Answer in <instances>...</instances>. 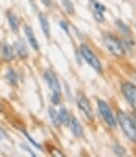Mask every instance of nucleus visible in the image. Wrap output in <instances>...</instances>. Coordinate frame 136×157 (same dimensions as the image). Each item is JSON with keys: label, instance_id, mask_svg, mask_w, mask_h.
Here are the masks:
<instances>
[{"label": "nucleus", "instance_id": "obj_21", "mask_svg": "<svg viewBox=\"0 0 136 157\" xmlns=\"http://www.w3.org/2000/svg\"><path fill=\"white\" fill-rule=\"evenodd\" d=\"M60 94H52V97H51V102H52V104H54V105H57V104H60V102H61V99H60Z\"/></svg>", "mask_w": 136, "mask_h": 157}, {"label": "nucleus", "instance_id": "obj_25", "mask_svg": "<svg viewBox=\"0 0 136 157\" xmlns=\"http://www.w3.org/2000/svg\"><path fill=\"white\" fill-rule=\"evenodd\" d=\"M41 2H43L44 4H45L46 6H52V1L51 0H41Z\"/></svg>", "mask_w": 136, "mask_h": 157}, {"label": "nucleus", "instance_id": "obj_27", "mask_svg": "<svg viewBox=\"0 0 136 157\" xmlns=\"http://www.w3.org/2000/svg\"><path fill=\"white\" fill-rule=\"evenodd\" d=\"M131 118H132V120H133V123H134V125H135V128H136V116H135V115H133V116L131 117Z\"/></svg>", "mask_w": 136, "mask_h": 157}, {"label": "nucleus", "instance_id": "obj_24", "mask_svg": "<svg viewBox=\"0 0 136 157\" xmlns=\"http://www.w3.org/2000/svg\"><path fill=\"white\" fill-rule=\"evenodd\" d=\"M60 26L62 27V29L64 30V31L66 32V33H69V30H68V26H67V24H66L65 21H61L60 22Z\"/></svg>", "mask_w": 136, "mask_h": 157}, {"label": "nucleus", "instance_id": "obj_26", "mask_svg": "<svg viewBox=\"0 0 136 157\" xmlns=\"http://www.w3.org/2000/svg\"><path fill=\"white\" fill-rule=\"evenodd\" d=\"M21 147H24V149H26V150H27V151H28V152H30V153H31V154H32V155H33V156H36V155H35V154H34V153H33V152H32V151H31V150H30V149H29V147H27V145H24V144H22V145H21Z\"/></svg>", "mask_w": 136, "mask_h": 157}, {"label": "nucleus", "instance_id": "obj_13", "mask_svg": "<svg viewBox=\"0 0 136 157\" xmlns=\"http://www.w3.org/2000/svg\"><path fill=\"white\" fill-rule=\"evenodd\" d=\"M8 20H9V24H10V27H11V29H12V31L14 33H17L18 29H19V21H18L17 16L13 13H9Z\"/></svg>", "mask_w": 136, "mask_h": 157}, {"label": "nucleus", "instance_id": "obj_15", "mask_svg": "<svg viewBox=\"0 0 136 157\" xmlns=\"http://www.w3.org/2000/svg\"><path fill=\"white\" fill-rule=\"evenodd\" d=\"M59 117L60 120H61V124L68 125L69 120H70V115H69L68 110L65 107H61V109L59 110Z\"/></svg>", "mask_w": 136, "mask_h": 157}, {"label": "nucleus", "instance_id": "obj_1", "mask_svg": "<svg viewBox=\"0 0 136 157\" xmlns=\"http://www.w3.org/2000/svg\"><path fill=\"white\" fill-rule=\"evenodd\" d=\"M118 122L122 128L123 133L126 135V137L131 141H136V128L133 123L132 118L124 113L120 112L118 114Z\"/></svg>", "mask_w": 136, "mask_h": 157}, {"label": "nucleus", "instance_id": "obj_20", "mask_svg": "<svg viewBox=\"0 0 136 157\" xmlns=\"http://www.w3.org/2000/svg\"><path fill=\"white\" fill-rule=\"evenodd\" d=\"M22 133H24L25 137H26V138H27V139H28V140H29V141H30V142H31V144H33V145H34V147H37V149H40V150L41 149V145H40V144H37V142H36V141H35V140H34V139H32V137H31V136H30V135H29V134H28V133H27V132L22 131Z\"/></svg>", "mask_w": 136, "mask_h": 157}, {"label": "nucleus", "instance_id": "obj_7", "mask_svg": "<svg viewBox=\"0 0 136 157\" xmlns=\"http://www.w3.org/2000/svg\"><path fill=\"white\" fill-rule=\"evenodd\" d=\"M77 103L80 110L85 115V117L89 120H93V109H91V103H89L88 99L86 98V96L83 94H78Z\"/></svg>", "mask_w": 136, "mask_h": 157}, {"label": "nucleus", "instance_id": "obj_18", "mask_svg": "<svg viewBox=\"0 0 136 157\" xmlns=\"http://www.w3.org/2000/svg\"><path fill=\"white\" fill-rule=\"evenodd\" d=\"M62 3L65 9V11L67 12L69 15H73L75 14V8H73V4L70 0H62Z\"/></svg>", "mask_w": 136, "mask_h": 157}, {"label": "nucleus", "instance_id": "obj_12", "mask_svg": "<svg viewBox=\"0 0 136 157\" xmlns=\"http://www.w3.org/2000/svg\"><path fill=\"white\" fill-rule=\"evenodd\" d=\"M48 112H49V117H50V119H51L52 124H53L55 128H59V126L61 125V120H60V117H59V112L55 109L53 106H50Z\"/></svg>", "mask_w": 136, "mask_h": 157}, {"label": "nucleus", "instance_id": "obj_9", "mask_svg": "<svg viewBox=\"0 0 136 157\" xmlns=\"http://www.w3.org/2000/svg\"><path fill=\"white\" fill-rule=\"evenodd\" d=\"M25 35L27 36V39L30 43V45H31V47L33 48L35 51H37V50L40 49L38 43H37V40H36L33 31H32V29L29 26H25Z\"/></svg>", "mask_w": 136, "mask_h": 157}, {"label": "nucleus", "instance_id": "obj_23", "mask_svg": "<svg viewBox=\"0 0 136 157\" xmlns=\"http://www.w3.org/2000/svg\"><path fill=\"white\" fill-rule=\"evenodd\" d=\"M94 6H95V10H97V11H100V12L105 11V6L100 3H98V2H95V3H94Z\"/></svg>", "mask_w": 136, "mask_h": 157}, {"label": "nucleus", "instance_id": "obj_6", "mask_svg": "<svg viewBox=\"0 0 136 157\" xmlns=\"http://www.w3.org/2000/svg\"><path fill=\"white\" fill-rule=\"evenodd\" d=\"M121 89H122V92L128 102L136 110V86L132 83L126 82L122 84Z\"/></svg>", "mask_w": 136, "mask_h": 157}, {"label": "nucleus", "instance_id": "obj_4", "mask_svg": "<svg viewBox=\"0 0 136 157\" xmlns=\"http://www.w3.org/2000/svg\"><path fill=\"white\" fill-rule=\"evenodd\" d=\"M98 109L100 115L102 116V118L104 119V121L107 122V124L110 126V128H115L117 125V121L115 119L114 115H113L112 109L110 108L109 104L107 102L102 100H99L98 101Z\"/></svg>", "mask_w": 136, "mask_h": 157}, {"label": "nucleus", "instance_id": "obj_2", "mask_svg": "<svg viewBox=\"0 0 136 157\" xmlns=\"http://www.w3.org/2000/svg\"><path fill=\"white\" fill-rule=\"evenodd\" d=\"M103 41H104L109 51L112 52L115 56H122L124 54L123 45L114 35H112V34H104L103 35Z\"/></svg>", "mask_w": 136, "mask_h": 157}, {"label": "nucleus", "instance_id": "obj_19", "mask_svg": "<svg viewBox=\"0 0 136 157\" xmlns=\"http://www.w3.org/2000/svg\"><path fill=\"white\" fill-rule=\"evenodd\" d=\"M94 17L98 22H103L104 21V16H103V12H100V11H94Z\"/></svg>", "mask_w": 136, "mask_h": 157}, {"label": "nucleus", "instance_id": "obj_3", "mask_svg": "<svg viewBox=\"0 0 136 157\" xmlns=\"http://www.w3.org/2000/svg\"><path fill=\"white\" fill-rule=\"evenodd\" d=\"M80 51H81L82 57L85 59V62H86L89 66L93 67L97 72H101V71H102V66H101L100 61H99L98 57L95 55V53L91 51L86 45H81Z\"/></svg>", "mask_w": 136, "mask_h": 157}, {"label": "nucleus", "instance_id": "obj_10", "mask_svg": "<svg viewBox=\"0 0 136 157\" xmlns=\"http://www.w3.org/2000/svg\"><path fill=\"white\" fill-rule=\"evenodd\" d=\"M14 46H15V50H16V53H17L18 56L21 57V59H26V57H28V50H27V47H26V45H25L24 41L22 40L15 41Z\"/></svg>", "mask_w": 136, "mask_h": 157}, {"label": "nucleus", "instance_id": "obj_8", "mask_svg": "<svg viewBox=\"0 0 136 157\" xmlns=\"http://www.w3.org/2000/svg\"><path fill=\"white\" fill-rule=\"evenodd\" d=\"M68 125L70 126V130L76 137H82L83 136V128H82L81 123H80L79 120H78L77 118L70 117Z\"/></svg>", "mask_w": 136, "mask_h": 157}, {"label": "nucleus", "instance_id": "obj_22", "mask_svg": "<svg viewBox=\"0 0 136 157\" xmlns=\"http://www.w3.org/2000/svg\"><path fill=\"white\" fill-rule=\"evenodd\" d=\"M115 153L117 154V155H124V153H126V151H124V149L121 145H116L114 149Z\"/></svg>", "mask_w": 136, "mask_h": 157}, {"label": "nucleus", "instance_id": "obj_5", "mask_svg": "<svg viewBox=\"0 0 136 157\" xmlns=\"http://www.w3.org/2000/svg\"><path fill=\"white\" fill-rule=\"evenodd\" d=\"M45 80L48 84V87L51 89L52 94H56L61 96L62 94V89H61V84H60L59 80H57L56 75L52 70H46L45 71Z\"/></svg>", "mask_w": 136, "mask_h": 157}, {"label": "nucleus", "instance_id": "obj_14", "mask_svg": "<svg viewBox=\"0 0 136 157\" xmlns=\"http://www.w3.org/2000/svg\"><path fill=\"white\" fill-rule=\"evenodd\" d=\"M2 56H3L4 61H11L14 57V52H13V47L9 44H6L2 47Z\"/></svg>", "mask_w": 136, "mask_h": 157}, {"label": "nucleus", "instance_id": "obj_11", "mask_svg": "<svg viewBox=\"0 0 136 157\" xmlns=\"http://www.w3.org/2000/svg\"><path fill=\"white\" fill-rule=\"evenodd\" d=\"M38 19H40V25L41 27L44 34H45L46 37H49L50 35V26L49 22H48V18L45 14H40L38 15Z\"/></svg>", "mask_w": 136, "mask_h": 157}, {"label": "nucleus", "instance_id": "obj_16", "mask_svg": "<svg viewBox=\"0 0 136 157\" xmlns=\"http://www.w3.org/2000/svg\"><path fill=\"white\" fill-rule=\"evenodd\" d=\"M115 24H116L117 28H118V29L120 30V31L122 32L123 34H126V35H130V34H131V30H130V28H129L128 26H126V25L124 24L123 21H121L120 19H117Z\"/></svg>", "mask_w": 136, "mask_h": 157}, {"label": "nucleus", "instance_id": "obj_17", "mask_svg": "<svg viewBox=\"0 0 136 157\" xmlns=\"http://www.w3.org/2000/svg\"><path fill=\"white\" fill-rule=\"evenodd\" d=\"M6 78H8L9 83L12 85H16L17 84V75L15 73V71L12 70V69H9L6 71Z\"/></svg>", "mask_w": 136, "mask_h": 157}]
</instances>
